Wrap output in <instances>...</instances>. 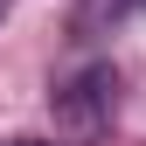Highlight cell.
I'll return each instance as SVG.
<instances>
[{
    "instance_id": "cell-3",
    "label": "cell",
    "mask_w": 146,
    "mask_h": 146,
    "mask_svg": "<svg viewBox=\"0 0 146 146\" xmlns=\"http://www.w3.org/2000/svg\"><path fill=\"white\" fill-rule=\"evenodd\" d=\"M7 146H56V139H7Z\"/></svg>"
},
{
    "instance_id": "cell-2",
    "label": "cell",
    "mask_w": 146,
    "mask_h": 146,
    "mask_svg": "<svg viewBox=\"0 0 146 146\" xmlns=\"http://www.w3.org/2000/svg\"><path fill=\"white\" fill-rule=\"evenodd\" d=\"M125 14H146V0H77V14H70V35H104L111 21H125Z\"/></svg>"
},
{
    "instance_id": "cell-4",
    "label": "cell",
    "mask_w": 146,
    "mask_h": 146,
    "mask_svg": "<svg viewBox=\"0 0 146 146\" xmlns=\"http://www.w3.org/2000/svg\"><path fill=\"white\" fill-rule=\"evenodd\" d=\"M7 14H14V0H0V21H7Z\"/></svg>"
},
{
    "instance_id": "cell-1",
    "label": "cell",
    "mask_w": 146,
    "mask_h": 146,
    "mask_svg": "<svg viewBox=\"0 0 146 146\" xmlns=\"http://www.w3.org/2000/svg\"><path fill=\"white\" fill-rule=\"evenodd\" d=\"M49 111H56V132L98 139L104 125H111V111H118V77H111V63H90V70H77L70 84H56V90H49Z\"/></svg>"
}]
</instances>
